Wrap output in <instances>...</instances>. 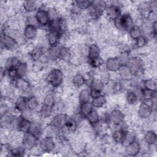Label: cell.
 I'll return each mask as SVG.
<instances>
[{
	"mask_svg": "<svg viewBox=\"0 0 157 157\" xmlns=\"http://www.w3.org/2000/svg\"><path fill=\"white\" fill-rule=\"evenodd\" d=\"M1 45L6 50H13L17 47L18 42L12 36L6 33L1 34Z\"/></svg>",
	"mask_w": 157,
	"mask_h": 157,
	"instance_id": "cell-6",
	"label": "cell"
},
{
	"mask_svg": "<svg viewBox=\"0 0 157 157\" xmlns=\"http://www.w3.org/2000/svg\"><path fill=\"white\" fill-rule=\"evenodd\" d=\"M134 140H135V135L134 134V133L132 132L127 131L126 134L125 136V139L124 140L123 145H126L130 143L131 142H132Z\"/></svg>",
	"mask_w": 157,
	"mask_h": 157,
	"instance_id": "cell-47",
	"label": "cell"
},
{
	"mask_svg": "<svg viewBox=\"0 0 157 157\" xmlns=\"http://www.w3.org/2000/svg\"><path fill=\"white\" fill-rule=\"evenodd\" d=\"M93 107L94 108H101L103 107L107 102L106 98L104 95L101 94V96L92 99L91 101Z\"/></svg>",
	"mask_w": 157,
	"mask_h": 157,
	"instance_id": "cell-29",
	"label": "cell"
},
{
	"mask_svg": "<svg viewBox=\"0 0 157 157\" xmlns=\"http://www.w3.org/2000/svg\"><path fill=\"white\" fill-rule=\"evenodd\" d=\"M100 48L96 44H91L88 49V59H93L100 57Z\"/></svg>",
	"mask_w": 157,
	"mask_h": 157,
	"instance_id": "cell-18",
	"label": "cell"
},
{
	"mask_svg": "<svg viewBox=\"0 0 157 157\" xmlns=\"http://www.w3.org/2000/svg\"><path fill=\"white\" fill-rule=\"evenodd\" d=\"M19 77H24L28 72V66L26 63L21 62L17 67Z\"/></svg>",
	"mask_w": 157,
	"mask_h": 157,
	"instance_id": "cell-42",
	"label": "cell"
},
{
	"mask_svg": "<svg viewBox=\"0 0 157 157\" xmlns=\"http://www.w3.org/2000/svg\"><path fill=\"white\" fill-rule=\"evenodd\" d=\"M90 90L88 89H84L82 90L78 95V100L80 102V104L90 102Z\"/></svg>",
	"mask_w": 157,
	"mask_h": 157,
	"instance_id": "cell-34",
	"label": "cell"
},
{
	"mask_svg": "<svg viewBox=\"0 0 157 157\" xmlns=\"http://www.w3.org/2000/svg\"><path fill=\"white\" fill-rule=\"evenodd\" d=\"M70 50L65 47H58L56 49V58L63 61H68L71 58Z\"/></svg>",
	"mask_w": 157,
	"mask_h": 157,
	"instance_id": "cell-17",
	"label": "cell"
},
{
	"mask_svg": "<svg viewBox=\"0 0 157 157\" xmlns=\"http://www.w3.org/2000/svg\"><path fill=\"white\" fill-rule=\"evenodd\" d=\"M29 55L31 58L34 61H37L40 59L42 55H43L42 49L40 47H35L30 52Z\"/></svg>",
	"mask_w": 157,
	"mask_h": 157,
	"instance_id": "cell-35",
	"label": "cell"
},
{
	"mask_svg": "<svg viewBox=\"0 0 157 157\" xmlns=\"http://www.w3.org/2000/svg\"><path fill=\"white\" fill-rule=\"evenodd\" d=\"M39 146L42 151L44 152H52L55 150L56 144L52 136H48L40 140Z\"/></svg>",
	"mask_w": 157,
	"mask_h": 157,
	"instance_id": "cell-7",
	"label": "cell"
},
{
	"mask_svg": "<svg viewBox=\"0 0 157 157\" xmlns=\"http://www.w3.org/2000/svg\"><path fill=\"white\" fill-rule=\"evenodd\" d=\"M29 132L39 137V136H40L42 133V127L39 124L36 123H32Z\"/></svg>",
	"mask_w": 157,
	"mask_h": 157,
	"instance_id": "cell-41",
	"label": "cell"
},
{
	"mask_svg": "<svg viewBox=\"0 0 157 157\" xmlns=\"http://www.w3.org/2000/svg\"><path fill=\"white\" fill-rule=\"evenodd\" d=\"M105 13L108 18L113 21L122 14L120 7L117 4H113L107 6Z\"/></svg>",
	"mask_w": 157,
	"mask_h": 157,
	"instance_id": "cell-9",
	"label": "cell"
},
{
	"mask_svg": "<svg viewBox=\"0 0 157 157\" xmlns=\"http://www.w3.org/2000/svg\"><path fill=\"white\" fill-rule=\"evenodd\" d=\"M64 128H65L67 131L74 132L77 128V122L74 118H67Z\"/></svg>",
	"mask_w": 157,
	"mask_h": 157,
	"instance_id": "cell-31",
	"label": "cell"
},
{
	"mask_svg": "<svg viewBox=\"0 0 157 157\" xmlns=\"http://www.w3.org/2000/svg\"><path fill=\"white\" fill-rule=\"evenodd\" d=\"M21 61L17 57H10L6 61V67H17Z\"/></svg>",
	"mask_w": 157,
	"mask_h": 157,
	"instance_id": "cell-44",
	"label": "cell"
},
{
	"mask_svg": "<svg viewBox=\"0 0 157 157\" xmlns=\"http://www.w3.org/2000/svg\"><path fill=\"white\" fill-rule=\"evenodd\" d=\"M126 132L127 131L124 130V129H119L115 130L112 134V138L113 140L118 144H123L125 139Z\"/></svg>",
	"mask_w": 157,
	"mask_h": 157,
	"instance_id": "cell-21",
	"label": "cell"
},
{
	"mask_svg": "<svg viewBox=\"0 0 157 157\" xmlns=\"http://www.w3.org/2000/svg\"><path fill=\"white\" fill-rule=\"evenodd\" d=\"M128 33L130 37L134 40H136L142 36V29L140 26L133 25L128 30Z\"/></svg>",
	"mask_w": 157,
	"mask_h": 157,
	"instance_id": "cell-25",
	"label": "cell"
},
{
	"mask_svg": "<svg viewBox=\"0 0 157 157\" xmlns=\"http://www.w3.org/2000/svg\"><path fill=\"white\" fill-rule=\"evenodd\" d=\"M151 32H152V34H153L154 36H156V21H155L153 23Z\"/></svg>",
	"mask_w": 157,
	"mask_h": 157,
	"instance_id": "cell-50",
	"label": "cell"
},
{
	"mask_svg": "<svg viewBox=\"0 0 157 157\" xmlns=\"http://www.w3.org/2000/svg\"><path fill=\"white\" fill-rule=\"evenodd\" d=\"M92 1L88 0H77L74 2V6L80 10L88 9L91 6Z\"/></svg>",
	"mask_w": 157,
	"mask_h": 157,
	"instance_id": "cell-30",
	"label": "cell"
},
{
	"mask_svg": "<svg viewBox=\"0 0 157 157\" xmlns=\"http://www.w3.org/2000/svg\"><path fill=\"white\" fill-rule=\"evenodd\" d=\"M67 119L66 113H59L56 114L51 121V125L57 129H61L64 127L65 123Z\"/></svg>",
	"mask_w": 157,
	"mask_h": 157,
	"instance_id": "cell-12",
	"label": "cell"
},
{
	"mask_svg": "<svg viewBox=\"0 0 157 157\" xmlns=\"http://www.w3.org/2000/svg\"><path fill=\"white\" fill-rule=\"evenodd\" d=\"M55 104V100L54 96L51 94H48L45 96L43 100V104L53 107Z\"/></svg>",
	"mask_w": 157,
	"mask_h": 157,
	"instance_id": "cell-43",
	"label": "cell"
},
{
	"mask_svg": "<svg viewBox=\"0 0 157 157\" xmlns=\"http://www.w3.org/2000/svg\"><path fill=\"white\" fill-rule=\"evenodd\" d=\"M88 61H89V63H90V66L92 67H94V68H98L102 64V60H101L100 57L97 58H94V59H90V60H88Z\"/></svg>",
	"mask_w": 157,
	"mask_h": 157,
	"instance_id": "cell-48",
	"label": "cell"
},
{
	"mask_svg": "<svg viewBox=\"0 0 157 157\" xmlns=\"http://www.w3.org/2000/svg\"><path fill=\"white\" fill-rule=\"evenodd\" d=\"M93 106L91 102L80 104V114L83 118H86L88 115L93 110Z\"/></svg>",
	"mask_w": 157,
	"mask_h": 157,
	"instance_id": "cell-23",
	"label": "cell"
},
{
	"mask_svg": "<svg viewBox=\"0 0 157 157\" xmlns=\"http://www.w3.org/2000/svg\"><path fill=\"white\" fill-rule=\"evenodd\" d=\"M34 18L37 23L42 26H48L52 20L48 11L43 9H39L36 12Z\"/></svg>",
	"mask_w": 157,
	"mask_h": 157,
	"instance_id": "cell-4",
	"label": "cell"
},
{
	"mask_svg": "<svg viewBox=\"0 0 157 157\" xmlns=\"http://www.w3.org/2000/svg\"><path fill=\"white\" fill-rule=\"evenodd\" d=\"M156 91H152L148 90H146L145 88H143L141 90V94L142 98L145 101H150L151 100V99L156 95Z\"/></svg>",
	"mask_w": 157,
	"mask_h": 157,
	"instance_id": "cell-40",
	"label": "cell"
},
{
	"mask_svg": "<svg viewBox=\"0 0 157 157\" xmlns=\"http://www.w3.org/2000/svg\"><path fill=\"white\" fill-rule=\"evenodd\" d=\"M46 79L48 83L52 86L58 87L63 82L64 74L61 69L53 68L47 75Z\"/></svg>",
	"mask_w": 157,
	"mask_h": 157,
	"instance_id": "cell-2",
	"label": "cell"
},
{
	"mask_svg": "<svg viewBox=\"0 0 157 157\" xmlns=\"http://www.w3.org/2000/svg\"><path fill=\"white\" fill-rule=\"evenodd\" d=\"M38 137L30 132L23 133L22 137V146L25 150H31L37 144Z\"/></svg>",
	"mask_w": 157,
	"mask_h": 157,
	"instance_id": "cell-5",
	"label": "cell"
},
{
	"mask_svg": "<svg viewBox=\"0 0 157 157\" xmlns=\"http://www.w3.org/2000/svg\"><path fill=\"white\" fill-rule=\"evenodd\" d=\"M107 4L104 1H93L88 9L93 18H99L107 8Z\"/></svg>",
	"mask_w": 157,
	"mask_h": 157,
	"instance_id": "cell-3",
	"label": "cell"
},
{
	"mask_svg": "<svg viewBox=\"0 0 157 157\" xmlns=\"http://www.w3.org/2000/svg\"><path fill=\"white\" fill-rule=\"evenodd\" d=\"M86 83L85 78L80 74L74 75L72 78V83L77 87H80Z\"/></svg>",
	"mask_w": 157,
	"mask_h": 157,
	"instance_id": "cell-32",
	"label": "cell"
},
{
	"mask_svg": "<svg viewBox=\"0 0 157 157\" xmlns=\"http://www.w3.org/2000/svg\"><path fill=\"white\" fill-rule=\"evenodd\" d=\"M121 66V65L117 57L109 58L105 63V68L110 72H117Z\"/></svg>",
	"mask_w": 157,
	"mask_h": 157,
	"instance_id": "cell-15",
	"label": "cell"
},
{
	"mask_svg": "<svg viewBox=\"0 0 157 157\" xmlns=\"http://www.w3.org/2000/svg\"><path fill=\"white\" fill-rule=\"evenodd\" d=\"M108 118L112 123L115 125H119L123 122L124 115L120 110L115 109L110 112Z\"/></svg>",
	"mask_w": 157,
	"mask_h": 157,
	"instance_id": "cell-10",
	"label": "cell"
},
{
	"mask_svg": "<svg viewBox=\"0 0 157 157\" xmlns=\"http://www.w3.org/2000/svg\"><path fill=\"white\" fill-rule=\"evenodd\" d=\"M144 140L149 145H155L157 141L156 134L154 131H148L144 135Z\"/></svg>",
	"mask_w": 157,
	"mask_h": 157,
	"instance_id": "cell-24",
	"label": "cell"
},
{
	"mask_svg": "<svg viewBox=\"0 0 157 157\" xmlns=\"http://www.w3.org/2000/svg\"><path fill=\"white\" fill-rule=\"evenodd\" d=\"M37 33V27L34 24H27L23 32V36L28 40H32L34 39Z\"/></svg>",
	"mask_w": 157,
	"mask_h": 157,
	"instance_id": "cell-14",
	"label": "cell"
},
{
	"mask_svg": "<svg viewBox=\"0 0 157 157\" xmlns=\"http://www.w3.org/2000/svg\"><path fill=\"white\" fill-rule=\"evenodd\" d=\"M4 73L7 75V76L9 78L11 79V81L15 80L19 77L17 67H6V69H5Z\"/></svg>",
	"mask_w": 157,
	"mask_h": 157,
	"instance_id": "cell-33",
	"label": "cell"
},
{
	"mask_svg": "<svg viewBox=\"0 0 157 157\" xmlns=\"http://www.w3.org/2000/svg\"><path fill=\"white\" fill-rule=\"evenodd\" d=\"M143 85L144 88L152 91H156V83L154 79H146L144 81Z\"/></svg>",
	"mask_w": 157,
	"mask_h": 157,
	"instance_id": "cell-37",
	"label": "cell"
},
{
	"mask_svg": "<svg viewBox=\"0 0 157 157\" xmlns=\"http://www.w3.org/2000/svg\"><path fill=\"white\" fill-rule=\"evenodd\" d=\"M120 78L124 80H128L132 76V71L128 65H122L117 71Z\"/></svg>",
	"mask_w": 157,
	"mask_h": 157,
	"instance_id": "cell-19",
	"label": "cell"
},
{
	"mask_svg": "<svg viewBox=\"0 0 157 157\" xmlns=\"http://www.w3.org/2000/svg\"><path fill=\"white\" fill-rule=\"evenodd\" d=\"M153 111L150 104H147L146 102H142L139 105L137 114L140 118L145 119L149 118L151 115Z\"/></svg>",
	"mask_w": 157,
	"mask_h": 157,
	"instance_id": "cell-11",
	"label": "cell"
},
{
	"mask_svg": "<svg viewBox=\"0 0 157 157\" xmlns=\"http://www.w3.org/2000/svg\"><path fill=\"white\" fill-rule=\"evenodd\" d=\"M52 111L53 107L45 104H42L39 109V115L41 118L46 119L51 116Z\"/></svg>",
	"mask_w": 157,
	"mask_h": 157,
	"instance_id": "cell-28",
	"label": "cell"
},
{
	"mask_svg": "<svg viewBox=\"0 0 157 157\" xmlns=\"http://www.w3.org/2000/svg\"><path fill=\"white\" fill-rule=\"evenodd\" d=\"M121 65H128L131 59L129 53L127 51L123 52L117 57Z\"/></svg>",
	"mask_w": 157,
	"mask_h": 157,
	"instance_id": "cell-38",
	"label": "cell"
},
{
	"mask_svg": "<svg viewBox=\"0 0 157 157\" xmlns=\"http://www.w3.org/2000/svg\"><path fill=\"white\" fill-rule=\"evenodd\" d=\"M25 150H26L25 149V148L23 146H21L12 149L10 150V153L11 155L13 156H20L23 155V153Z\"/></svg>",
	"mask_w": 157,
	"mask_h": 157,
	"instance_id": "cell-45",
	"label": "cell"
},
{
	"mask_svg": "<svg viewBox=\"0 0 157 157\" xmlns=\"http://www.w3.org/2000/svg\"><path fill=\"white\" fill-rule=\"evenodd\" d=\"M39 107V101L37 98L32 96L28 97L27 99V109L29 111H34L36 110Z\"/></svg>",
	"mask_w": 157,
	"mask_h": 157,
	"instance_id": "cell-27",
	"label": "cell"
},
{
	"mask_svg": "<svg viewBox=\"0 0 157 157\" xmlns=\"http://www.w3.org/2000/svg\"><path fill=\"white\" fill-rule=\"evenodd\" d=\"M115 27L121 31H128L129 29L133 25V18L130 13H122L114 21Z\"/></svg>",
	"mask_w": 157,
	"mask_h": 157,
	"instance_id": "cell-1",
	"label": "cell"
},
{
	"mask_svg": "<svg viewBox=\"0 0 157 157\" xmlns=\"http://www.w3.org/2000/svg\"><path fill=\"white\" fill-rule=\"evenodd\" d=\"M88 123L91 125L97 124L100 121V117L98 112L95 110H93L86 117Z\"/></svg>",
	"mask_w": 157,
	"mask_h": 157,
	"instance_id": "cell-26",
	"label": "cell"
},
{
	"mask_svg": "<svg viewBox=\"0 0 157 157\" xmlns=\"http://www.w3.org/2000/svg\"><path fill=\"white\" fill-rule=\"evenodd\" d=\"M126 99L128 104L134 105L138 101V96L134 91L129 90L126 94Z\"/></svg>",
	"mask_w": 157,
	"mask_h": 157,
	"instance_id": "cell-36",
	"label": "cell"
},
{
	"mask_svg": "<svg viewBox=\"0 0 157 157\" xmlns=\"http://www.w3.org/2000/svg\"><path fill=\"white\" fill-rule=\"evenodd\" d=\"M90 93L91 98L93 99L101 96L102 94V91L98 90H95V89H90Z\"/></svg>",
	"mask_w": 157,
	"mask_h": 157,
	"instance_id": "cell-49",
	"label": "cell"
},
{
	"mask_svg": "<svg viewBox=\"0 0 157 157\" xmlns=\"http://www.w3.org/2000/svg\"><path fill=\"white\" fill-rule=\"evenodd\" d=\"M27 99L25 96H19L15 102V107L19 112H24L27 109Z\"/></svg>",
	"mask_w": 157,
	"mask_h": 157,
	"instance_id": "cell-22",
	"label": "cell"
},
{
	"mask_svg": "<svg viewBox=\"0 0 157 157\" xmlns=\"http://www.w3.org/2000/svg\"><path fill=\"white\" fill-rule=\"evenodd\" d=\"M22 7L23 10L26 12H33L37 11L38 9L37 2L36 1H25L23 2Z\"/></svg>",
	"mask_w": 157,
	"mask_h": 157,
	"instance_id": "cell-20",
	"label": "cell"
},
{
	"mask_svg": "<svg viewBox=\"0 0 157 157\" xmlns=\"http://www.w3.org/2000/svg\"><path fill=\"white\" fill-rule=\"evenodd\" d=\"M147 38L145 36L142 35L136 40V46L137 48H140L144 47L147 44Z\"/></svg>",
	"mask_w": 157,
	"mask_h": 157,
	"instance_id": "cell-46",
	"label": "cell"
},
{
	"mask_svg": "<svg viewBox=\"0 0 157 157\" xmlns=\"http://www.w3.org/2000/svg\"><path fill=\"white\" fill-rule=\"evenodd\" d=\"M140 149L141 147L139 142L136 140H134L125 145L124 152L128 156H135L140 153Z\"/></svg>",
	"mask_w": 157,
	"mask_h": 157,
	"instance_id": "cell-8",
	"label": "cell"
},
{
	"mask_svg": "<svg viewBox=\"0 0 157 157\" xmlns=\"http://www.w3.org/2000/svg\"><path fill=\"white\" fill-rule=\"evenodd\" d=\"M32 122L26 117H20L17 121L18 129L23 133L29 132Z\"/></svg>",
	"mask_w": 157,
	"mask_h": 157,
	"instance_id": "cell-16",
	"label": "cell"
},
{
	"mask_svg": "<svg viewBox=\"0 0 157 157\" xmlns=\"http://www.w3.org/2000/svg\"><path fill=\"white\" fill-rule=\"evenodd\" d=\"M105 88V84L102 80L99 78H94L91 83V89L102 91Z\"/></svg>",
	"mask_w": 157,
	"mask_h": 157,
	"instance_id": "cell-39",
	"label": "cell"
},
{
	"mask_svg": "<svg viewBox=\"0 0 157 157\" xmlns=\"http://www.w3.org/2000/svg\"><path fill=\"white\" fill-rule=\"evenodd\" d=\"M61 33L55 30H48L47 39L48 44L50 47H54L57 45L61 37Z\"/></svg>",
	"mask_w": 157,
	"mask_h": 157,
	"instance_id": "cell-13",
	"label": "cell"
}]
</instances>
